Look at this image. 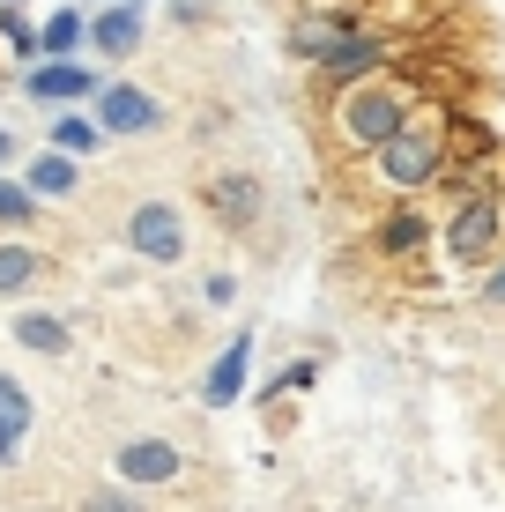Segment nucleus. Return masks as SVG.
<instances>
[{"label": "nucleus", "instance_id": "18", "mask_svg": "<svg viewBox=\"0 0 505 512\" xmlns=\"http://www.w3.org/2000/svg\"><path fill=\"white\" fill-rule=\"evenodd\" d=\"M75 38H82V15H52V23H45V52H52V60L75 52Z\"/></svg>", "mask_w": 505, "mask_h": 512}, {"label": "nucleus", "instance_id": "20", "mask_svg": "<svg viewBox=\"0 0 505 512\" xmlns=\"http://www.w3.org/2000/svg\"><path fill=\"white\" fill-rule=\"evenodd\" d=\"M30 216V186H8L0 179V223H23Z\"/></svg>", "mask_w": 505, "mask_h": 512}, {"label": "nucleus", "instance_id": "3", "mask_svg": "<svg viewBox=\"0 0 505 512\" xmlns=\"http://www.w3.org/2000/svg\"><path fill=\"white\" fill-rule=\"evenodd\" d=\"M127 238H134V253H142V260H179V253H186V231H179V216H171L164 201H142V208H134Z\"/></svg>", "mask_w": 505, "mask_h": 512}, {"label": "nucleus", "instance_id": "12", "mask_svg": "<svg viewBox=\"0 0 505 512\" xmlns=\"http://www.w3.org/2000/svg\"><path fill=\"white\" fill-rule=\"evenodd\" d=\"M30 90H38V97H82V90H90V75H82L75 60H45L38 75H30Z\"/></svg>", "mask_w": 505, "mask_h": 512}, {"label": "nucleus", "instance_id": "13", "mask_svg": "<svg viewBox=\"0 0 505 512\" xmlns=\"http://www.w3.org/2000/svg\"><path fill=\"white\" fill-rule=\"evenodd\" d=\"M15 342H30V349H45V357H60V349H67V327L52 320V312H23V320H15Z\"/></svg>", "mask_w": 505, "mask_h": 512}, {"label": "nucleus", "instance_id": "5", "mask_svg": "<svg viewBox=\"0 0 505 512\" xmlns=\"http://www.w3.org/2000/svg\"><path fill=\"white\" fill-rule=\"evenodd\" d=\"M446 238H454V260H483V253H491V238H498V208L491 201H468Z\"/></svg>", "mask_w": 505, "mask_h": 512}, {"label": "nucleus", "instance_id": "17", "mask_svg": "<svg viewBox=\"0 0 505 512\" xmlns=\"http://www.w3.org/2000/svg\"><path fill=\"white\" fill-rule=\"evenodd\" d=\"M52 141H60L67 156H90V149H97V127H90V119H60V127H52Z\"/></svg>", "mask_w": 505, "mask_h": 512}, {"label": "nucleus", "instance_id": "1", "mask_svg": "<svg viewBox=\"0 0 505 512\" xmlns=\"http://www.w3.org/2000/svg\"><path fill=\"white\" fill-rule=\"evenodd\" d=\"M409 127V104L394 97V90H350V104H342V141H350V149H387L394 134Z\"/></svg>", "mask_w": 505, "mask_h": 512}, {"label": "nucleus", "instance_id": "22", "mask_svg": "<svg viewBox=\"0 0 505 512\" xmlns=\"http://www.w3.org/2000/svg\"><path fill=\"white\" fill-rule=\"evenodd\" d=\"M8 149H15V141H8V134H0V164H8Z\"/></svg>", "mask_w": 505, "mask_h": 512}, {"label": "nucleus", "instance_id": "6", "mask_svg": "<svg viewBox=\"0 0 505 512\" xmlns=\"http://www.w3.org/2000/svg\"><path fill=\"white\" fill-rule=\"evenodd\" d=\"M119 475H127V483H171V475H179V453L156 446V438H134V446L119 453Z\"/></svg>", "mask_w": 505, "mask_h": 512}, {"label": "nucleus", "instance_id": "10", "mask_svg": "<svg viewBox=\"0 0 505 512\" xmlns=\"http://www.w3.org/2000/svg\"><path fill=\"white\" fill-rule=\"evenodd\" d=\"M216 216L246 231V223L260 216V186H253V179H216Z\"/></svg>", "mask_w": 505, "mask_h": 512}, {"label": "nucleus", "instance_id": "8", "mask_svg": "<svg viewBox=\"0 0 505 512\" xmlns=\"http://www.w3.org/2000/svg\"><path fill=\"white\" fill-rule=\"evenodd\" d=\"M90 38L112 52V60H127V52L142 45V15H134V8H104L97 23H90Z\"/></svg>", "mask_w": 505, "mask_h": 512}, {"label": "nucleus", "instance_id": "14", "mask_svg": "<svg viewBox=\"0 0 505 512\" xmlns=\"http://www.w3.org/2000/svg\"><path fill=\"white\" fill-rule=\"evenodd\" d=\"M379 60V52H372V38H350V45H342V52H327V75H335V82H350V75H364V67H372Z\"/></svg>", "mask_w": 505, "mask_h": 512}, {"label": "nucleus", "instance_id": "4", "mask_svg": "<svg viewBox=\"0 0 505 512\" xmlns=\"http://www.w3.org/2000/svg\"><path fill=\"white\" fill-rule=\"evenodd\" d=\"M97 119H104V134H149L164 112H156V97L127 90V82H112V90H104V104H97Z\"/></svg>", "mask_w": 505, "mask_h": 512}, {"label": "nucleus", "instance_id": "9", "mask_svg": "<svg viewBox=\"0 0 505 512\" xmlns=\"http://www.w3.org/2000/svg\"><path fill=\"white\" fill-rule=\"evenodd\" d=\"M23 431H30V401H23V386H15V379H0V461L23 446Z\"/></svg>", "mask_w": 505, "mask_h": 512}, {"label": "nucleus", "instance_id": "19", "mask_svg": "<svg viewBox=\"0 0 505 512\" xmlns=\"http://www.w3.org/2000/svg\"><path fill=\"white\" fill-rule=\"evenodd\" d=\"M416 238H424V223H416V208H402V216L387 223V253H409Z\"/></svg>", "mask_w": 505, "mask_h": 512}, {"label": "nucleus", "instance_id": "11", "mask_svg": "<svg viewBox=\"0 0 505 512\" xmlns=\"http://www.w3.org/2000/svg\"><path fill=\"white\" fill-rule=\"evenodd\" d=\"M238 386H246V334H238V342H231V349L216 357V372H208V401L223 409V401H231Z\"/></svg>", "mask_w": 505, "mask_h": 512}, {"label": "nucleus", "instance_id": "2", "mask_svg": "<svg viewBox=\"0 0 505 512\" xmlns=\"http://www.w3.org/2000/svg\"><path fill=\"white\" fill-rule=\"evenodd\" d=\"M379 171H387L394 186H424L431 171H439V141H431L424 127H402L387 149H379Z\"/></svg>", "mask_w": 505, "mask_h": 512}, {"label": "nucleus", "instance_id": "21", "mask_svg": "<svg viewBox=\"0 0 505 512\" xmlns=\"http://www.w3.org/2000/svg\"><path fill=\"white\" fill-rule=\"evenodd\" d=\"M90 512H134V505H127V498H97Z\"/></svg>", "mask_w": 505, "mask_h": 512}, {"label": "nucleus", "instance_id": "15", "mask_svg": "<svg viewBox=\"0 0 505 512\" xmlns=\"http://www.w3.org/2000/svg\"><path fill=\"white\" fill-rule=\"evenodd\" d=\"M67 186H75V164H67V149L30 164V193H67Z\"/></svg>", "mask_w": 505, "mask_h": 512}, {"label": "nucleus", "instance_id": "16", "mask_svg": "<svg viewBox=\"0 0 505 512\" xmlns=\"http://www.w3.org/2000/svg\"><path fill=\"white\" fill-rule=\"evenodd\" d=\"M30 275H38V253H30V245H0V297L23 290Z\"/></svg>", "mask_w": 505, "mask_h": 512}, {"label": "nucleus", "instance_id": "7", "mask_svg": "<svg viewBox=\"0 0 505 512\" xmlns=\"http://www.w3.org/2000/svg\"><path fill=\"white\" fill-rule=\"evenodd\" d=\"M357 38V30L350 23H342V15H305V23L298 30H290V45H298L305 52V60H327V52H342V45H350Z\"/></svg>", "mask_w": 505, "mask_h": 512}]
</instances>
